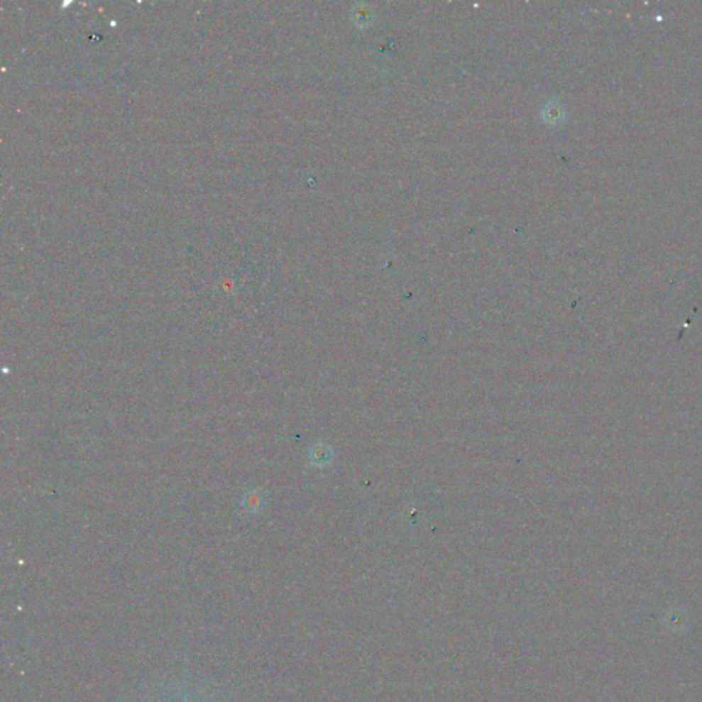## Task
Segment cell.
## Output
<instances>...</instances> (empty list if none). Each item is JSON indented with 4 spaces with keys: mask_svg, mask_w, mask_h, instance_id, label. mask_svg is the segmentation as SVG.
Returning a JSON list of instances; mask_svg holds the SVG:
<instances>
[{
    "mask_svg": "<svg viewBox=\"0 0 702 702\" xmlns=\"http://www.w3.org/2000/svg\"><path fill=\"white\" fill-rule=\"evenodd\" d=\"M182 702H188V701H187V698H184V700H182Z\"/></svg>",
    "mask_w": 702,
    "mask_h": 702,
    "instance_id": "obj_3",
    "label": "cell"
},
{
    "mask_svg": "<svg viewBox=\"0 0 702 702\" xmlns=\"http://www.w3.org/2000/svg\"><path fill=\"white\" fill-rule=\"evenodd\" d=\"M309 459H310V462L313 465H316V466H324V465H327L329 462V460H331V451L324 444H316L310 450Z\"/></svg>",
    "mask_w": 702,
    "mask_h": 702,
    "instance_id": "obj_2",
    "label": "cell"
},
{
    "mask_svg": "<svg viewBox=\"0 0 702 702\" xmlns=\"http://www.w3.org/2000/svg\"><path fill=\"white\" fill-rule=\"evenodd\" d=\"M241 506L244 509V512L250 513V515H257L262 512V509L265 508V498H263V494H262L260 490H250L244 494L243 500H241Z\"/></svg>",
    "mask_w": 702,
    "mask_h": 702,
    "instance_id": "obj_1",
    "label": "cell"
}]
</instances>
